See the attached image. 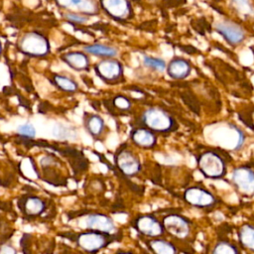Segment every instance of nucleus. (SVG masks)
I'll return each mask as SVG.
<instances>
[{"label": "nucleus", "instance_id": "c756f323", "mask_svg": "<svg viewBox=\"0 0 254 254\" xmlns=\"http://www.w3.org/2000/svg\"><path fill=\"white\" fill-rule=\"evenodd\" d=\"M17 250L15 248H13L11 245H3L0 248V253H4V254H10V253H16Z\"/></svg>", "mask_w": 254, "mask_h": 254}, {"label": "nucleus", "instance_id": "c85d7f7f", "mask_svg": "<svg viewBox=\"0 0 254 254\" xmlns=\"http://www.w3.org/2000/svg\"><path fill=\"white\" fill-rule=\"evenodd\" d=\"M64 18L72 24H83L88 21V16L74 11H68L67 13H65Z\"/></svg>", "mask_w": 254, "mask_h": 254}, {"label": "nucleus", "instance_id": "7c9ffc66", "mask_svg": "<svg viewBox=\"0 0 254 254\" xmlns=\"http://www.w3.org/2000/svg\"><path fill=\"white\" fill-rule=\"evenodd\" d=\"M1 54H2V44L0 42V56H1Z\"/></svg>", "mask_w": 254, "mask_h": 254}, {"label": "nucleus", "instance_id": "f03ea898", "mask_svg": "<svg viewBox=\"0 0 254 254\" xmlns=\"http://www.w3.org/2000/svg\"><path fill=\"white\" fill-rule=\"evenodd\" d=\"M76 246L87 253H97L116 240L114 233H105L97 230L87 229L79 233H73L69 236Z\"/></svg>", "mask_w": 254, "mask_h": 254}, {"label": "nucleus", "instance_id": "9d476101", "mask_svg": "<svg viewBox=\"0 0 254 254\" xmlns=\"http://www.w3.org/2000/svg\"><path fill=\"white\" fill-rule=\"evenodd\" d=\"M132 226L140 235L146 238L161 237L166 233L162 221L151 213L138 215L133 220Z\"/></svg>", "mask_w": 254, "mask_h": 254}, {"label": "nucleus", "instance_id": "6ab92c4d", "mask_svg": "<svg viewBox=\"0 0 254 254\" xmlns=\"http://www.w3.org/2000/svg\"><path fill=\"white\" fill-rule=\"evenodd\" d=\"M86 228L97 230L105 233H114L116 231V224L114 220L105 213H90L86 217Z\"/></svg>", "mask_w": 254, "mask_h": 254}, {"label": "nucleus", "instance_id": "393cba45", "mask_svg": "<svg viewBox=\"0 0 254 254\" xmlns=\"http://www.w3.org/2000/svg\"><path fill=\"white\" fill-rule=\"evenodd\" d=\"M211 252L213 254H238L240 253V249L229 241L220 240L215 243Z\"/></svg>", "mask_w": 254, "mask_h": 254}, {"label": "nucleus", "instance_id": "9b49d317", "mask_svg": "<svg viewBox=\"0 0 254 254\" xmlns=\"http://www.w3.org/2000/svg\"><path fill=\"white\" fill-rule=\"evenodd\" d=\"M236 190L243 196L254 195V170L248 166H239L233 169L230 177Z\"/></svg>", "mask_w": 254, "mask_h": 254}, {"label": "nucleus", "instance_id": "1a4fd4ad", "mask_svg": "<svg viewBox=\"0 0 254 254\" xmlns=\"http://www.w3.org/2000/svg\"><path fill=\"white\" fill-rule=\"evenodd\" d=\"M114 164L118 171L128 178L137 176L142 168L140 159L127 148H121L116 151L114 154Z\"/></svg>", "mask_w": 254, "mask_h": 254}, {"label": "nucleus", "instance_id": "cd10ccee", "mask_svg": "<svg viewBox=\"0 0 254 254\" xmlns=\"http://www.w3.org/2000/svg\"><path fill=\"white\" fill-rule=\"evenodd\" d=\"M17 133L22 137L32 139L36 136V128L32 123L26 122V123L21 124V125L18 126Z\"/></svg>", "mask_w": 254, "mask_h": 254}, {"label": "nucleus", "instance_id": "dca6fc26", "mask_svg": "<svg viewBox=\"0 0 254 254\" xmlns=\"http://www.w3.org/2000/svg\"><path fill=\"white\" fill-rule=\"evenodd\" d=\"M132 143L141 149H152L157 145V133L145 126L135 127L130 132Z\"/></svg>", "mask_w": 254, "mask_h": 254}, {"label": "nucleus", "instance_id": "bb28decb", "mask_svg": "<svg viewBox=\"0 0 254 254\" xmlns=\"http://www.w3.org/2000/svg\"><path fill=\"white\" fill-rule=\"evenodd\" d=\"M112 105L119 111H129L132 107V102L128 97L118 94L112 98Z\"/></svg>", "mask_w": 254, "mask_h": 254}, {"label": "nucleus", "instance_id": "b1692460", "mask_svg": "<svg viewBox=\"0 0 254 254\" xmlns=\"http://www.w3.org/2000/svg\"><path fill=\"white\" fill-rule=\"evenodd\" d=\"M230 6L241 17L254 15V5L251 0H230Z\"/></svg>", "mask_w": 254, "mask_h": 254}, {"label": "nucleus", "instance_id": "a211bd4d", "mask_svg": "<svg viewBox=\"0 0 254 254\" xmlns=\"http://www.w3.org/2000/svg\"><path fill=\"white\" fill-rule=\"evenodd\" d=\"M61 60L75 71H86L90 68V59L84 51H70L61 56Z\"/></svg>", "mask_w": 254, "mask_h": 254}, {"label": "nucleus", "instance_id": "423d86ee", "mask_svg": "<svg viewBox=\"0 0 254 254\" xmlns=\"http://www.w3.org/2000/svg\"><path fill=\"white\" fill-rule=\"evenodd\" d=\"M99 7L112 20L126 23L134 18V9L130 0H99Z\"/></svg>", "mask_w": 254, "mask_h": 254}, {"label": "nucleus", "instance_id": "f3484780", "mask_svg": "<svg viewBox=\"0 0 254 254\" xmlns=\"http://www.w3.org/2000/svg\"><path fill=\"white\" fill-rule=\"evenodd\" d=\"M83 126L88 135L94 140H102L107 130L104 119L95 113H84Z\"/></svg>", "mask_w": 254, "mask_h": 254}, {"label": "nucleus", "instance_id": "2eb2a0df", "mask_svg": "<svg viewBox=\"0 0 254 254\" xmlns=\"http://www.w3.org/2000/svg\"><path fill=\"white\" fill-rule=\"evenodd\" d=\"M60 8L71 10L74 9L78 13L85 16H94L99 13L100 7L95 0H55Z\"/></svg>", "mask_w": 254, "mask_h": 254}, {"label": "nucleus", "instance_id": "4be33fe9", "mask_svg": "<svg viewBox=\"0 0 254 254\" xmlns=\"http://www.w3.org/2000/svg\"><path fill=\"white\" fill-rule=\"evenodd\" d=\"M83 51L87 53L88 55L100 58V59H105V58H115L118 55V50L117 48L113 46H109L106 44H101V43H94V44H89L83 47Z\"/></svg>", "mask_w": 254, "mask_h": 254}, {"label": "nucleus", "instance_id": "5701e85b", "mask_svg": "<svg viewBox=\"0 0 254 254\" xmlns=\"http://www.w3.org/2000/svg\"><path fill=\"white\" fill-rule=\"evenodd\" d=\"M52 82L58 89L66 93H74L78 90V83L65 74L54 73Z\"/></svg>", "mask_w": 254, "mask_h": 254}, {"label": "nucleus", "instance_id": "0eeeda50", "mask_svg": "<svg viewBox=\"0 0 254 254\" xmlns=\"http://www.w3.org/2000/svg\"><path fill=\"white\" fill-rule=\"evenodd\" d=\"M162 223L169 235L176 239H188L191 233V222L186 216L179 213H170L163 217Z\"/></svg>", "mask_w": 254, "mask_h": 254}, {"label": "nucleus", "instance_id": "4468645a", "mask_svg": "<svg viewBox=\"0 0 254 254\" xmlns=\"http://www.w3.org/2000/svg\"><path fill=\"white\" fill-rule=\"evenodd\" d=\"M168 76L175 80H183L191 73L192 66L189 60L182 57H174L166 65Z\"/></svg>", "mask_w": 254, "mask_h": 254}, {"label": "nucleus", "instance_id": "ddd939ff", "mask_svg": "<svg viewBox=\"0 0 254 254\" xmlns=\"http://www.w3.org/2000/svg\"><path fill=\"white\" fill-rule=\"evenodd\" d=\"M18 207L25 216L37 217L43 214L47 208L46 200L34 194L23 195L18 200Z\"/></svg>", "mask_w": 254, "mask_h": 254}, {"label": "nucleus", "instance_id": "a878e982", "mask_svg": "<svg viewBox=\"0 0 254 254\" xmlns=\"http://www.w3.org/2000/svg\"><path fill=\"white\" fill-rule=\"evenodd\" d=\"M143 65L147 68H150L155 71H164L166 69L167 63L165 60L153 57V56H144L143 57Z\"/></svg>", "mask_w": 254, "mask_h": 254}, {"label": "nucleus", "instance_id": "20e7f679", "mask_svg": "<svg viewBox=\"0 0 254 254\" xmlns=\"http://www.w3.org/2000/svg\"><path fill=\"white\" fill-rule=\"evenodd\" d=\"M18 51L30 58H46L51 53V45L46 36L39 32H28L18 41Z\"/></svg>", "mask_w": 254, "mask_h": 254}, {"label": "nucleus", "instance_id": "aec40b11", "mask_svg": "<svg viewBox=\"0 0 254 254\" xmlns=\"http://www.w3.org/2000/svg\"><path fill=\"white\" fill-rule=\"evenodd\" d=\"M237 238L243 249L254 253V224L249 222L241 224L237 230Z\"/></svg>", "mask_w": 254, "mask_h": 254}, {"label": "nucleus", "instance_id": "f8f14e48", "mask_svg": "<svg viewBox=\"0 0 254 254\" xmlns=\"http://www.w3.org/2000/svg\"><path fill=\"white\" fill-rule=\"evenodd\" d=\"M184 200L196 208H209L216 204V196L201 186H191L186 189L183 194Z\"/></svg>", "mask_w": 254, "mask_h": 254}, {"label": "nucleus", "instance_id": "7ed1b4c3", "mask_svg": "<svg viewBox=\"0 0 254 254\" xmlns=\"http://www.w3.org/2000/svg\"><path fill=\"white\" fill-rule=\"evenodd\" d=\"M196 164L198 171L206 179L220 180L227 172L225 160L219 153L213 150H206L200 153Z\"/></svg>", "mask_w": 254, "mask_h": 254}, {"label": "nucleus", "instance_id": "412c9836", "mask_svg": "<svg viewBox=\"0 0 254 254\" xmlns=\"http://www.w3.org/2000/svg\"><path fill=\"white\" fill-rule=\"evenodd\" d=\"M146 244L149 250L156 254H175L178 252V248L173 242L161 237L148 238Z\"/></svg>", "mask_w": 254, "mask_h": 254}, {"label": "nucleus", "instance_id": "f257e3e1", "mask_svg": "<svg viewBox=\"0 0 254 254\" xmlns=\"http://www.w3.org/2000/svg\"><path fill=\"white\" fill-rule=\"evenodd\" d=\"M141 124L154 131L157 134H169L178 130L179 125L177 120L167 110L158 107L150 106L141 114Z\"/></svg>", "mask_w": 254, "mask_h": 254}, {"label": "nucleus", "instance_id": "39448f33", "mask_svg": "<svg viewBox=\"0 0 254 254\" xmlns=\"http://www.w3.org/2000/svg\"><path fill=\"white\" fill-rule=\"evenodd\" d=\"M96 76L108 85H115L125 80L124 65L116 58H105L93 65Z\"/></svg>", "mask_w": 254, "mask_h": 254}, {"label": "nucleus", "instance_id": "6e6552de", "mask_svg": "<svg viewBox=\"0 0 254 254\" xmlns=\"http://www.w3.org/2000/svg\"><path fill=\"white\" fill-rule=\"evenodd\" d=\"M215 32L231 47L241 45L246 39L244 28L233 20H221L214 26Z\"/></svg>", "mask_w": 254, "mask_h": 254}]
</instances>
